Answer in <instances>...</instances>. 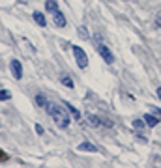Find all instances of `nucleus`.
Returning a JSON list of instances; mask_svg holds the SVG:
<instances>
[{
    "mask_svg": "<svg viewBox=\"0 0 161 168\" xmlns=\"http://www.w3.org/2000/svg\"><path fill=\"white\" fill-rule=\"evenodd\" d=\"M62 84H64V86H67V88H73V80H71V77L64 75V77H62Z\"/></svg>",
    "mask_w": 161,
    "mask_h": 168,
    "instance_id": "14",
    "label": "nucleus"
},
{
    "mask_svg": "<svg viewBox=\"0 0 161 168\" xmlns=\"http://www.w3.org/2000/svg\"><path fill=\"white\" fill-rule=\"evenodd\" d=\"M53 21H54V25H56V26H60V28H62V26H66V17H64V13H62L60 10L53 13Z\"/></svg>",
    "mask_w": 161,
    "mask_h": 168,
    "instance_id": "5",
    "label": "nucleus"
},
{
    "mask_svg": "<svg viewBox=\"0 0 161 168\" xmlns=\"http://www.w3.org/2000/svg\"><path fill=\"white\" fill-rule=\"evenodd\" d=\"M103 125H105V127H112V122H109V119H103Z\"/></svg>",
    "mask_w": 161,
    "mask_h": 168,
    "instance_id": "19",
    "label": "nucleus"
},
{
    "mask_svg": "<svg viewBox=\"0 0 161 168\" xmlns=\"http://www.w3.org/2000/svg\"><path fill=\"white\" fill-rule=\"evenodd\" d=\"M10 67H11V73H13V77H15L17 80H21V79H22V65H21V62L13 58V60L10 62Z\"/></svg>",
    "mask_w": 161,
    "mask_h": 168,
    "instance_id": "4",
    "label": "nucleus"
},
{
    "mask_svg": "<svg viewBox=\"0 0 161 168\" xmlns=\"http://www.w3.org/2000/svg\"><path fill=\"white\" fill-rule=\"evenodd\" d=\"M34 19H36V22H38L39 26H45V25H47V21H45L43 13H39V11H36V13H34Z\"/></svg>",
    "mask_w": 161,
    "mask_h": 168,
    "instance_id": "12",
    "label": "nucleus"
},
{
    "mask_svg": "<svg viewBox=\"0 0 161 168\" xmlns=\"http://www.w3.org/2000/svg\"><path fill=\"white\" fill-rule=\"evenodd\" d=\"M155 26H157V28H161V10L155 13Z\"/></svg>",
    "mask_w": 161,
    "mask_h": 168,
    "instance_id": "17",
    "label": "nucleus"
},
{
    "mask_svg": "<svg viewBox=\"0 0 161 168\" xmlns=\"http://www.w3.org/2000/svg\"><path fill=\"white\" fill-rule=\"evenodd\" d=\"M157 97H159V99H161V86H159V88H157Z\"/></svg>",
    "mask_w": 161,
    "mask_h": 168,
    "instance_id": "20",
    "label": "nucleus"
},
{
    "mask_svg": "<svg viewBox=\"0 0 161 168\" xmlns=\"http://www.w3.org/2000/svg\"><path fill=\"white\" fill-rule=\"evenodd\" d=\"M36 131H38V135H43V127L39 123H36Z\"/></svg>",
    "mask_w": 161,
    "mask_h": 168,
    "instance_id": "18",
    "label": "nucleus"
},
{
    "mask_svg": "<svg viewBox=\"0 0 161 168\" xmlns=\"http://www.w3.org/2000/svg\"><path fill=\"white\" fill-rule=\"evenodd\" d=\"M133 127L137 131H144V127H148V125L144 122V118H137V119H133Z\"/></svg>",
    "mask_w": 161,
    "mask_h": 168,
    "instance_id": "8",
    "label": "nucleus"
},
{
    "mask_svg": "<svg viewBox=\"0 0 161 168\" xmlns=\"http://www.w3.org/2000/svg\"><path fill=\"white\" fill-rule=\"evenodd\" d=\"M47 112H49V116L53 118V122L60 127V129H66L67 125H70V116H67V112H66V108H62L60 105H56V103H47Z\"/></svg>",
    "mask_w": 161,
    "mask_h": 168,
    "instance_id": "1",
    "label": "nucleus"
},
{
    "mask_svg": "<svg viewBox=\"0 0 161 168\" xmlns=\"http://www.w3.org/2000/svg\"><path fill=\"white\" fill-rule=\"evenodd\" d=\"M73 49V54H75V60H77V65L81 67V69H84L86 65H88V56H86V53L81 49L79 45H73L71 47Z\"/></svg>",
    "mask_w": 161,
    "mask_h": 168,
    "instance_id": "2",
    "label": "nucleus"
},
{
    "mask_svg": "<svg viewBox=\"0 0 161 168\" xmlns=\"http://www.w3.org/2000/svg\"><path fill=\"white\" fill-rule=\"evenodd\" d=\"M154 112H155V114H161V108H154Z\"/></svg>",
    "mask_w": 161,
    "mask_h": 168,
    "instance_id": "21",
    "label": "nucleus"
},
{
    "mask_svg": "<svg viewBox=\"0 0 161 168\" xmlns=\"http://www.w3.org/2000/svg\"><path fill=\"white\" fill-rule=\"evenodd\" d=\"M36 103L39 107H47V99H45V95H36Z\"/></svg>",
    "mask_w": 161,
    "mask_h": 168,
    "instance_id": "15",
    "label": "nucleus"
},
{
    "mask_svg": "<svg viewBox=\"0 0 161 168\" xmlns=\"http://www.w3.org/2000/svg\"><path fill=\"white\" fill-rule=\"evenodd\" d=\"M144 122H146L148 127H155L157 123H161V122H159V118H155L154 114H146V116H144Z\"/></svg>",
    "mask_w": 161,
    "mask_h": 168,
    "instance_id": "7",
    "label": "nucleus"
},
{
    "mask_svg": "<svg viewBox=\"0 0 161 168\" xmlns=\"http://www.w3.org/2000/svg\"><path fill=\"white\" fill-rule=\"evenodd\" d=\"M86 118H88V122H90L92 127H99V125H103V123H101V119H99L98 116H94V114H88Z\"/></svg>",
    "mask_w": 161,
    "mask_h": 168,
    "instance_id": "11",
    "label": "nucleus"
},
{
    "mask_svg": "<svg viewBox=\"0 0 161 168\" xmlns=\"http://www.w3.org/2000/svg\"><path fill=\"white\" fill-rule=\"evenodd\" d=\"M66 108L71 112V116H73V118L77 119V122H81V112H79V110H77V108H75V107H73L71 103H66Z\"/></svg>",
    "mask_w": 161,
    "mask_h": 168,
    "instance_id": "10",
    "label": "nucleus"
},
{
    "mask_svg": "<svg viewBox=\"0 0 161 168\" xmlns=\"http://www.w3.org/2000/svg\"><path fill=\"white\" fill-rule=\"evenodd\" d=\"M79 36H81L83 39H90V34H88V30H86L84 26H79Z\"/></svg>",
    "mask_w": 161,
    "mask_h": 168,
    "instance_id": "16",
    "label": "nucleus"
},
{
    "mask_svg": "<svg viewBox=\"0 0 161 168\" xmlns=\"http://www.w3.org/2000/svg\"><path fill=\"white\" fill-rule=\"evenodd\" d=\"M45 8H47V11L54 13V11H58V2L56 0H45Z\"/></svg>",
    "mask_w": 161,
    "mask_h": 168,
    "instance_id": "9",
    "label": "nucleus"
},
{
    "mask_svg": "<svg viewBox=\"0 0 161 168\" xmlns=\"http://www.w3.org/2000/svg\"><path fill=\"white\" fill-rule=\"evenodd\" d=\"M98 53H99V56H101L107 64H112V62H114V56H112L111 49H109L107 45H103L101 41H98Z\"/></svg>",
    "mask_w": 161,
    "mask_h": 168,
    "instance_id": "3",
    "label": "nucleus"
},
{
    "mask_svg": "<svg viewBox=\"0 0 161 168\" xmlns=\"http://www.w3.org/2000/svg\"><path fill=\"white\" fill-rule=\"evenodd\" d=\"M124 2H127V0H124Z\"/></svg>",
    "mask_w": 161,
    "mask_h": 168,
    "instance_id": "22",
    "label": "nucleus"
},
{
    "mask_svg": "<svg viewBox=\"0 0 161 168\" xmlns=\"http://www.w3.org/2000/svg\"><path fill=\"white\" fill-rule=\"evenodd\" d=\"M77 150H79V151H92V153L98 151V148L94 146V144H90V142H81L79 146H77Z\"/></svg>",
    "mask_w": 161,
    "mask_h": 168,
    "instance_id": "6",
    "label": "nucleus"
},
{
    "mask_svg": "<svg viewBox=\"0 0 161 168\" xmlns=\"http://www.w3.org/2000/svg\"><path fill=\"white\" fill-rule=\"evenodd\" d=\"M10 99H11V92L0 90V101H10Z\"/></svg>",
    "mask_w": 161,
    "mask_h": 168,
    "instance_id": "13",
    "label": "nucleus"
}]
</instances>
